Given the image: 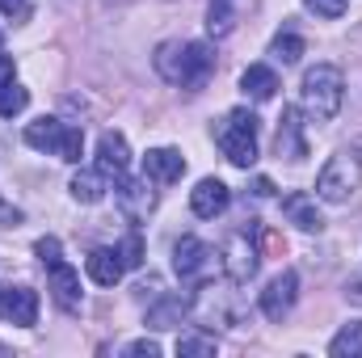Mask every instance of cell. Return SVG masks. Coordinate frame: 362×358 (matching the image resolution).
<instances>
[{
	"label": "cell",
	"mask_w": 362,
	"mask_h": 358,
	"mask_svg": "<svg viewBox=\"0 0 362 358\" xmlns=\"http://www.w3.org/2000/svg\"><path fill=\"white\" fill-rule=\"evenodd\" d=\"M156 72L169 81V85H181V89H202L206 76L215 72V55L206 42H165L156 51Z\"/></svg>",
	"instance_id": "cell-1"
},
{
	"label": "cell",
	"mask_w": 362,
	"mask_h": 358,
	"mask_svg": "<svg viewBox=\"0 0 362 358\" xmlns=\"http://www.w3.org/2000/svg\"><path fill=\"white\" fill-rule=\"evenodd\" d=\"M299 101H303V114L312 122H333L337 110H341V101H346V76H341V68H333V64L308 68Z\"/></svg>",
	"instance_id": "cell-2"
},
{
	"label": "cell",
	"mask_w": 362,
	"mask_h": 358,
	"mask_svg": "<svg viewBox=\"0 0 362 358\" xmlns=\"http://www.w3.org/2000/svg\"><path fill=\"white\" fill-rule=\"evenodd\" d=\"M223 156L236 165V169H253L257 165V114L253 110H232L219 131H215Z\"/></svg>",
	"instance_id": "cell-3"
},
{
	"label": "cell",
	"mask_w": 362,
	"mask_h": 358,
	"mask_svg": "<svg viewBox=\"0 0 362 358\" xmlns=\"http://www.w3.org/2000/svg\"><path fill=\"white\" fill-rule=\"evenodd\" d=\"M25 144L38 148V152H51V156H59V161H68V165H76V161L85 156V135H81L76 127L59 122V118H34V122L25 127Z\"/></svg>",
	"instance_id": "cell-4"
},
{
	"label": "cell",
	"mask_w": 362,
	"mask_h": 358,
	"mask_svg": "<svg viewBox=\"0 0 362 358\" xmlns=\"http://www.w3.org/2000/svg\"><path fill=\"white\" fill-rule=\"evenodd\" d=\"M358 185H362V156L358 152H337L316 173V198L320 202H350Z\"/></svg>",
	"instance_id": "cell-5"
},
{
	"label": "cell",
	"mask_w": 362,
	"mask_h": 358,
	"mask_svg": "<svg viewBox=\"0 0 362 358\" xmlns=\"http://www.w3.org/2000/svg\"><path fill=\"white\" fill-rule=\"evenodd\" d=\"M173 270L185 282H206V274L215 270V249L198 236H181L173 249Z\"/></svg>",
	"instance_id": "cell-6"
},
{
	"label": "cell",
	"mask_w": 362,
	"mask_h": 358,
	"mask_svg": "<svg viewBox=\"0 0 362 358\" xmlns=\"http://www.w3.org/2000/svg\"><path fill=\"white\" fill-rule=\"evenodd\" d=\"M262 266V253H257V245L249 241V228H240V232H232L228 241H223V270H228V278L232 282H249L253 274Z\"/></svg>",
	"instance_id": "cell-7"
},
{
	"label": "cell",
	"mask_w": 362,
	"mask_h": 358,
	"mask_svg": "<svg viewBox=\"0 0 362 358\" xmlns=\"http://www.w3.org/2000/svg\"><path fill=\"white\" fill-rule=\"evenodd\" d=\"M295 299H299V274L295 270H282L278 278H270V287L262 291V312L270 321H282L295 308Z\"/></svg>",
	"instance_id": "cell-8"
},
{
	"label": "cell",
	"mask_w": 362,
	"mask_h": 358,
	"mask_svg": "<svg viewBox=\"0 0 362 358\" xmlns=\"http://www.w3.org/2000/svg\"><path fill=\"white\" fill-rule=\"evenodd\" d=\"M228 202H232V190H228L219 178H202L194 190H189V207H194L198 219H215V215H223Z\"/></svg>",
	"instance_id": "cell-9"
},
{
	"label": "cell",
	"mask_w": 362,
	"mask_h": 358,
	"mask_svg": "<svg viewBox=\"0 0 362 358\" xmlns=\"http://www.w3.org/2000/svg\"><path fill=\"white\" fill-rule=\"evenodd\" d=\"M97 169L114 181L127 178V169H131V148H127V139H122L118 131H105V135L97 139Z\"/></svg>",
	"instance_id": "cell-10"
},
{
	"label": "cell",
	"mask_w": 362,
	"mask_h": 358,
	"mask_svg": "<svg viewBox=\"0 0 362 358\" xmlns=\"http://www.w3.org/2000/svg\"><path fill=\"white\" fill-rule=\"evenodd\" d=\"M47 282H51V295L64 312H76L81 308V274L68 266V262H55L47 266Z\"/></svg>",
	"instance_id": "cell-11"
},
{
	"label": "cell",
	"mask_w": 362,
	"mask_h": 358,
	"mask_svg": "<svg viewBox=\"0 0 362 358\" xmlns=\"http://www.w3.org/2000/svg\"><path fill=\"white\" fill-rule=\"evenodd\" d=\"M114 185H118V207H122L127 219H144V215L156 207V194H152V181L148 178L144 181L122 178V181H114Z\"/></svg>",
	"instance_id": "cell-12"
},
{
	"label": "cell",
	"mask_w": 362,
	"mask_h": 358,
	"mask_svg": "<svg viewBox=\"0 0 362 358\" xmlns=\"http://www.w3.org/2000/svg\"><path fill=\"white\" fill-rule=\"evenodd\" d=\"M181 173H185V156H181L177 148H152L144 156V178L148 181L169 185V181H181Z\"/></svg>",
	"instance_id": "cell-13"
},
{
	"label": "cell",
	"mask_w": 362,
	"mask_h": 358,
	"mask_svg": "<svg viewBox=\"0 0 362 358\" xmlns=\"http://www.w3.org/2000/svg\"><path fill=\"white\" fill-rule=\"evenodd\" d=\"M278 156H286V161H303V156H308L303 122H299V110H295V105H286V110H282V127H278Z\"/></svg>",
	"instance_id": "cell-14"
},
{
	"label": "cell",
	"mask_w": 362,
	"mask_h": 358,
	"mask_svg": "<svg viewBox=\"0 0 362 358\" xmlns=\"http://www.w3.org/2000/svg\"><path fill=\"white\" fill-rule=\"evenodd\" d=\"M282 215H286L295 228H303V232H320V228H325V219H320V211H316V198L303 194V190H295V194L282 198Z\"/></svg>",
	"instance_id": "cell-15"
},
{
	"label": "cell",
	"mask_w": 362,
	"mask_h": 358,
	"mask_svg": "<svg viewBox=\"0 0 362 358\" xmlns=\"http://www.w3.org/2000/svg\"><path fill=\"white\" fill-rule=\"evenodd\" d=\"M85 270H89V278L97 282V287H114L118 278H122V258H118V249H93L89 262H85Z\"/></svg>",
	"instance_id": "cell-16"
},
{
	"label": "cell",
	"mask_w": 362,
	"mask_h": 358,
	"mask_svg": "<svg viewBox=\"0 0 362 358\" xmlns=\"http://www.w3.org/2000/svg\"><path fill=\"white\" fill-rule=\"evenodd\" d=\"M4 321H13V325H34V321H38V291H30V287H8Z\"/></svg>",
	"instance_id": "cell-17"
},
{
	"label": "cell",
	"mask_w": 362,
	"mask_h": 358,
	"mask_svg": "<svg viewBox=\"0 0 362 358\" xmlns=\"http://www.w3.org/2000/svg\"><path fill=\"white\" fill-rule=\"evenodd\" d=\"M240 89L249 93L253 101H270L274 93H278V76H274V68H266V64H253V68H245Z\"/></svg>",
	"instance_id": "cell-18"
},
{
	"label": "cell",
	"mask_w": 362,
	"mask_h": 358,
	"mask_svg": "<svg viewBox=\"0 0 362 358\" xmlns=\"http://www.w3.org/2000/svg\"><path fill=\"white\" fill-rule=\"evenodd\" d=\"M105 190H110V178H105L101 169H81V173L72 178V198H76V202H101Z\"/></svg>",
	"instance_id": "cell-19"
},
{
	"label": "cell",
	"mask_w": 362,
	"mask_h": 358,
	"mask_svg": "<svg viewBox=\"0 0 362 358\" xmlns=\"http://www.w3.org/2000/svg\"><path fill=\"white\" fill-rule=\"evenodd\" d=\"M181 316H185V299L181 295H169L156 308H148V325L152 329H173V325H181Z\"/></svg>",
	"instance_id": "cell-20"
},
{
	"label": "cell",
	"mask_w": 362,
	"mask_h": 358,
	"mask_svg": "<svg viewBox=\"0 0 362 358\" xmlns=\"http://www.w3.org/2000/svg\"><path fill=\"white\" fill-rule=\"evenodd\" d=\"M232 21H236V0H211L206 4V30L215 38H223L232 30Z\"/></svg>",
	"instance_id": "cell-21"
},
{
	"label": "cell",
	"mask_w": 362,
	"mask_h": 358,
	"mask_svg": "<svg viewBox=\"0 0 362 358\" xmlns=\"http://www.w3.org/2000/svg\"><path fill=\"white\" fill-rule=\"evenodd\" d=\"M329 354H333V358H358L362 354V321L346 325V329L329 342Z\"/></svg>",
	"instance_id": "cell-22"
},
{
	"label": "cell",
	"mask_w": 362,
	"mask_h": 358,
	"mask_svg": "<svg viewBox=\"0 0 362 358\" xmlns=\"http://www.w3.org/2000/svg\"><path fill=\"white\" fill-rule=\"evenodd\" d=\"M25 105H30V93L21 89L17 81L0 85V118H13V114H21Z\"/></svg>",
	"instance_id": "cell-23"
},
{
	"label": "cell",
	"mask_w": 362,
	"mask_h": 358,
	"mask_svg": "<svg viewBox=\"0 0 362 358\" xmlns=\"http://www.w3.org/2000/svg\"><path fill=\"white\" fill-rule=\"evenodd\" d=\"M270 55L278 64H299V55H303V38L299 34H278L270 42Z\"/></svg>",
	"instance_id": "cell-24"
},
{
	"label": "cell",
	"mask_w": 362,
	"mask_h": 358,
	"mask_svg": "<svg viewBox=\"0 0 362 358\" xmlns=\"http://www.w3.org/2000/svg\"><path fill=\"white\" fill-rule=\"evenodd\" d=\"M177 354L181 358H211V354H215V337L185 333V337H177Z\"/></svg>",
	"instance_id": "cell-25"
},
{
	"label": "cell",
	"mask_w": 362,
	"mask_h": 358,
	"mask_svg": "<svg viewBox=\"0 0 362 358\" xmlns=\"http://www.w3.org/2000/svg\"><path fill=\"white\" fill-rule=\"evenodd\" d=\"M118 258H122L127 270H139L144 266V236H139V232H127V241L118 245Z\"/></svg>",
	"instance_id": "cell-26"
},
{
	"label": "cell",
	"mask_w": 362,
	"mask_h": 358,
	"mask_svg": "<svg viewBox=\"0 0 362 358\" xmlns=\"http://www.w3.org/2000/svg\"><path fill=\"white\" fill-rule=\"evenodd\" d=\"M34 253H38V262H42V266L64 262V249H59V241H55V236H42V241L34 245Z\"/></svg>",
	"instance_id": "cell-27"
},
{
	"label": "cell",
	"mask_w": 362,
	"mask_h": 358,
	"mask_svg": "<svg viewBox=\"0 0 362 358\" xmlns=\"http://www.w3.org/2000/svg\"><path fill=\"white\" fill-rule=\"evenodd\" d=\"M303 4H308V8H312L316 17H329V21L346 13V0H303Z\"/></svg>",
	"instance_id": "cell-28"
},
{
	"label": "cell",
	"mask_w": 362,
	"mask_h": 358,
	"mask_svg": "<svg viewBox=\"0 0 362 358\" xmlns=\"http://www.w3.org/2000/svg\"><path fill=\"white\" fill-rule=\"evenodd\" d=\"M122 354H127V358H156V354H160V342H152V337H139V342L122 346Z\"/></svg>",
	"instance_id": "cell-29"
},
{
	"label": "cell",
	"mask_w": 362,
	"mask_h": 358,
	"mask_svg": "<svg viewBox=\"0 0 362 358\" xmlns=\"http://www.w3.org/2000/svg\"><path fill=\"white\" fill-rule=\"evenodd\" d=\"M0 13L4 17H21L25 13V0H0Z\"/></svg>",
	"instance_id": "cell-30"
},
{
	"label": "cell",
	"mask_w": 362,
	"mask_h": 358,
	"mask_svg": "<svg viewBox=\"0 0 362 358\" xmlns=\"http://www.w3.org/2000/svg\"><path fill=\"white\" fill-rule=\"evenodd\" d=\"M253 194H257V198H270V194H274V181L270 178H257V181H253Z\"/></svg>",
	"instance_id": "cell-31"
},
{
	"label": "cell",
	"mask_w": 362,
	"mask_h": 358,
	"mask_svg": "<svg viewBox=\"0 0 362 358\" xmlns=\"http://www.w3.org/2000/svg\"><path fill=\"white\" fill-rule=\"evenodd\" d=\"M8 81H13V59L0 55V85H8Z\"/></svg>",
	"instance_id": "cell-32"
},
{
	"label": "cell",
	"mask_w": 362,
	"mask_h": 358,
	"mask_svg": "<svg viewBox=\"0 0 362 358\" xmlns=\"http://www.w3.org/2000/svg\"><path fill=\"white\" fill-rule=\"evenodd\" d=\"M350 299H354V304H362V282H354V287H350Z\"/></svg>",
	"instance_id": "cell-33"
},
{
	"label": "cell",
	"mask_w": 362,
	"mask_h": 358,
	"mask_svg": "<svg viewBox=\"0 0 362 358\" xmlns=\"http://www.w3.org/2000/svg\"><path fill=\"white\" fill-rule=\"evenodd\" d=\"M0 219H8V224H17L21 215H17V211H4V207H0Z\"/></svg>",
	"instance_id": "cell-34"
},
{
	"label": "cell",
	"mask_w": 362,
	"mask_h": 358,
	"mask_svg": "<svg viewBox=\"0 0 362 358\" xmlns=\"http://www.w3.org/2000/svg\"><path fill=\"white\" fill-rule=\"evenodd\" d=\"M4 304H8V287H0V316H4Z\"/></svg>",
	"instance_id": "cell-35"
},
{
	"label": "cell",
	"mask_w": 362,
	"mask_h": 358,
	"mask_svg": "<svg viewBox=\"0 0 362 358\" xmlns=\"http://www.w3.org/2000/svg\"><path fill=\"white\" fill-rule=\"evenodd\" d=\"M0 42H4V38H0Z\"/></svg>",
	"instance_id": "cell-36"
}]
</instances>
